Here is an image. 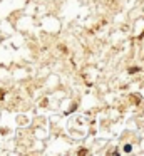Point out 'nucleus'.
I'll use <instances>...</instances> for the list:
<instances>
[{"label": "nucleus", "instance_id": "nucleus-1", "mask_svg": "<svg viewBox=\"0 0 144 156\" xmlns=\"http://www.w3.org/2000/svg\"><path fill=\"white\" fill-rule=\"evenodd\" d=\"M124 151H126V153H129V151H131V146H129V144H127V146H124Z\"/></svg>", "mask_w": 144, "mask_h": 156}]
</instances>
